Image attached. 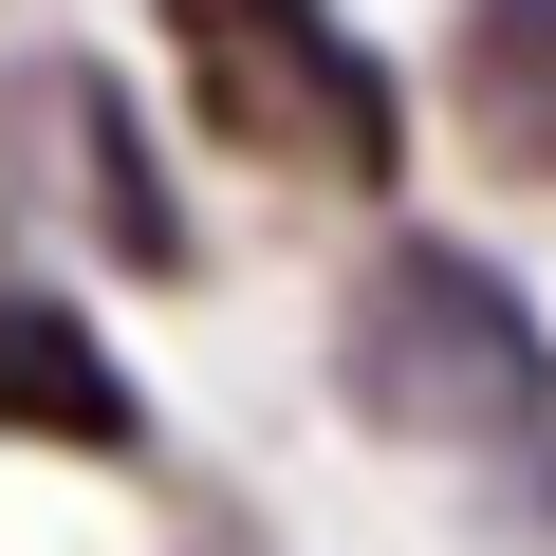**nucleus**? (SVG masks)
I'll return each mask as SVG.
<instances>
[{
	"label": "nucleus",
	"mask_w": 556,
	"mask_h": 556,
	"mask_svg": "<svg viewBox=\"0 0 556 556\" xmlns=\"http://www.w3.org/2000/svg\"><path fill=\"white\" fill-rule=\"evenodd\" d=\"M0 149H20V186L75 204L130 278H186V204H167V167H149L130 93H112L93 56H20V75H0Z\"/></svg>",
	"instance_id": "nucleus-3"
},
{
	"label": "nucleus",
	"mask_w": 556,
	"mask_h": 556,
	"mask_svg": "<svg viewBox=\"0 0 556 556\" xmlns=\"http://www.w3.org/2000/svg\"><path fill=\"white\" fill-rule=\"evenodd\" d=\"M167 56H186V112L278 186H390L408 167V93L334 0H167Z\"/></svg>",
	"instance_id": "nucleus-2"
},
{
	"label": "nucleus",
	"mask_w": 556,
	"mask_h": 556,
	"mask_svg": "<svg viewBox=\"0 0 556 556\" xmlns=\"http://www.w3.org/2000/svg\"><path fill=\"white\" fill-rule=\"evenodd\" d=\"M0 427H20V445H75V464H130L149 445V390L112 371V334L75 298H38V278H0Z\"/></svg>",
	"instance_id": "nucleus-4"
},
{
	"label": "nucleus",
	"mask_w": 556,
	"mask_h": 556,
	"mask_svg": "<svg viewBox=\"0 0 556 556\" xmlns=\"http://www.w3.org/2000/svg\"><path fill=\"white\" fill-rule=\"evenodd\" d=\"M464 130L519 167V186H556V0H464Z\"/></svg>",
	"instance_id": "nucleus-5"
},
{
	"label": "nucleus",
	"mask_w": 556,
	"mask_h": 556,
	"mask_svg": "<svg viewBox=\"0 0 556 556\" xmlns=\"http://www.w3.org/2000/svg\"><path fill=\"white\" fill-rule=\"evenodd\" d=\"M334 390L390 445H538L556 427V334L482 241H390L334 298Z\"/></svg>",
	"instance_id": "nucleus-1"
}]
</instances>
